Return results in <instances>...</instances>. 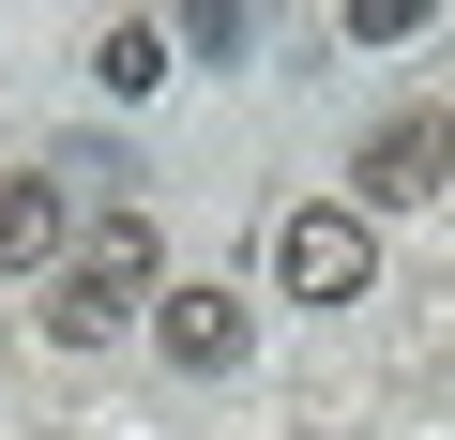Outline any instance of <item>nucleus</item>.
Instances as JSON below:
<instances>
[{
  "label": "nucleus",
  "mask_w": 455,
  "mask_h": 440,
  "mask_svg": "<svg viewBox=\"0 0 455 440\" xmlns=\"http://www.w3.org/2000/svg\"><path fill=\"white\" fill-rule=\"evenodd\" d=\"M152 349H167L182 380H212V364H243V304H228V289L197 274V289H167V304H152Z\"/></svg>",
  "instance_id": "4"
},
{
  "label": "nucleus",
  "mask_w": 455,
  "mask_h": 440,
  "mask_svg": "<svg viewBox=\"0 0 455 440\" xmlns=\"http://www.w3.org/2000/svg\"><path fill=\"white\" fill-rule=\"evenodd\" d=\"M137 304H167V289H152V228H137V212H92V244H76L61 289H46V334H61V349H107Z\"/></svg>",
  "instance_id": "1"
},
{
  "label": "nucleus",
  "mask_w": 455,
  "mask_h": 440,
  "mask_svg": "<svg viewBox=\"0 0 455 440\" xmlns=\"http://www.w3.org/2000/svg\"><path fill=\"white\" fill-rule=\"evenodd\" d=\"M349 182H364V212H425V197L455 182V122H440V107H410V122H379V137L349 152Z\"/></svg>",
  "instance_id": "3"
},
{
  "label": "nucleus",
  "mask_w": 455,
  "mask_h": 440,
  "mask_svg": "<svg viewBox=\"0 0 455 440\" xmlns=\"http://www.w3.org/2000/svg\"><path fill=\"white\" fill-rule=\"evenodd\" d=\"M274 274H289L304 304H364V289H379V228H364V212H319V197H304L289 228H274Z\"/></svg>",
  "instance_id": "2"
},
{
  "label": "nucleus",
  "mask_w": 455,
  "mask_h": 440,
  "mask_svg": "<svg viewBox=\"0 0 455 440\" xmlns=\"http://www.w3.org/2000/svg\"><path fill=\"white\" fill-rule=\"evenodd\" d=\"M61 228H76V197L31 167V182H0V274H31V259H61Z\"/></svg>",
  "instance_id": "5"
},
{
  "label": "nucleus",
  "mask_w": 455,
  "mask_h": 440,
  "mask_svg": "<svg viewBox=\"0 0 455 440\" xmlns=\"http://www.w3.org/2000/svg\"><path fill=\"white\" fill-rule=\"evenodd\" d=\"M92 76H107V92H152V76H167V31H152V16H122V31L92 46Z\"/></svg>",
  "instance_id": "6"
}]
</instances>
